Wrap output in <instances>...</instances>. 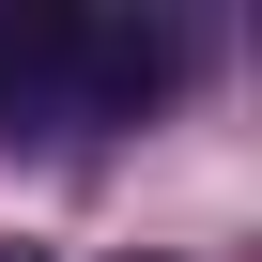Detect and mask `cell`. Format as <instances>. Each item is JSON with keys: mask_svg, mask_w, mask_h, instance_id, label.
<instances>
[{"mask_svg": "<svg viewBox=\"0 0 262 262\" xmlns=\"http://www.w3.org/2000/svg\"><path fill=\"white\" fill-rule=\"evenodd\" d=\"M170 31L155 16H77V108H139V93H170Z\"/></svg>", "mask_w": 262, "mask_h": 262, "instance_id": "obj_1", "label": "cell"}, {"mask_svg": "<svg viewBox=\"0 0 262 262\" xmlns=\"http://www.w3.org/2000/svg\"><path fill=\"white\" fill-rule=\"evenodd\" d=\"M0 93L16 108H77V16L62 0H16L0 16Z\"/></svg>", "mask_w": 262, "mask_h": 262, "instance_id": "obj_2", "label": "cell"}]
</instances>
